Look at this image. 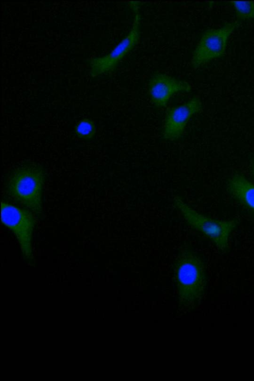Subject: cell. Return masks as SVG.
Returning <instances> with one entry per match:
<instances>
[{
	"label": "cell",
	"mask_w": 254,
	"mask_h": 381,
	"mask_svg": "<svg viewBox=\"0 0 254 381\" xmlns=\"http://www.w3.org/2000/svg\"><path fill=\"white\" fill-rule=\"evenodd\" d=\"M174 278L179 306L187 311L194 309L202 298L206 286L203 261L191 250L182 249L174 262Z\"/></svg>",
	"instance_id": "obj_1"
},
{
	"label": "cell",
	"mask_w": 254,
	"mask_h": 381,
	"mask_svg": "<svg viewBox=\"0 0 254 381\" xmlns=\"http://www.w3.org/2000/svg\"><path fill=\"white\" fill-rule=\"evenodd\" d=\"M45 180L40 165L27 164L13 171L7 179V193L38 217L42 212V193Z\"/></svg>",
	"instance_id": "obj_2"
},
{
	"label": "cell",
	"mask_w": 254,
	"mask_h": 381,
	"mask_svg": "<svg viewBox=\"0 0 254 381\" xmlns=\"http://www.w3.org/2000/svg\"><path fill=\"white\" fill-rule=\"evenodd\" d=\"M174 200L187 223L208 238L221 253L228 251L231 234L238 225L235 219L219 220L197 212L178 196Z\"/></svg>",
	"instance_id": "obj_3"
},
{
	"label": "cell",
	"mask_w": 254,
	"mask_h": 381,
	"mask_svg": "<svg viewBox=\"0 0 254 381\" xmlns=\"http://www.w3.org/2000/svg\"><path fill=\"white\" fill-rule=\"evenodd\" d=\"M1 222L15 234L23 257L33 259L32 235L36 224L35 214L26 208H19L2 201Z\"/></svg>",
	"instance_id": "obj_4"
},
{
	"label": "cell",
	"mask_w": 254,
	"mask_h": 381,
	"mask_svg": "<svg viewBox=\"0 0 254 381\" xmlns=\"http://www.w3.org/2000/svg\"><path fill=\"white\" fill-rule=\"evenodd\" d=\"M237 25V22H230L220 28L206 30L193 52L191 58L192 66L197 68L222 57L225 53L228 38Z\"/></svg>",
	"instance_id": "obj_5"
},
{
	"label": "cell",
	"mask_w": 254,
	"mask_h": 381,
	"mask_svg": "<svg viewBox=\"0 0 254 381\" xmlns=\"http://www.w3.org/2000/svg\"><path fill=\"white\" fill-rule=\"evenodd\" d=\"M140 16L136 9L131 29L108 55L94 59L91 63V74L94 76L114 70L119 63L135 46L139 39Z\"/></svg>",
	"instance_id": "obj_6"
},
{
	"label": "cell",
	"mask_w": 254,
	"mask_h": 381,
	"mask_svg": "<svg viewBox=\"0 0 254 381\" xmlns=\"http://www.w3.org/2000/svg\"><path fill=\"white\" fill-rule=\"evenodd\" d=\"M201 108L200 100L194 97L181 105L168 110L164 125V138L166 140H175L181 137L190 118L199 112Z\"/></svg>",
	"instance_id": "obj_7"
},
{
	"label": "cell",
	"mask_w": 254,
	"mask_h": 381,
	"mask_svg": "<svg viewBox=\"0 0 254 381\" xmlns=\"http://www.w3.org/2000/svg\"><path fill=\"white\" fill-rule=\"evenodd\" d=\"M191 86L188 82L177 79L164 73H156L150 79L148 92L153 104L157 107L166 106L170 98L180 92H190Z\"/></svg>",
	"instance_id": "obj_8"
},
{
	"label": "cell",
	"mask_w": 254,
	"mask_h": 381,
	"mask_svg": "<svg viewBox=\"0 0 254 381\" xmlns=\"http://www.w3.org/2000/svg\"><path fill=\"white\" fill-rule=\"evenodd\" d=\"M229 195L254 214V183L243 174L235 173L226 182Z\"/></svg>",
	"instance_id": "obj_9"
},
{
	"label": "cell",
	"mask_w": 254,
	"mask_h": 381,
	"mask_svg": "<svg viewBox=\"0 0 254 381\" xmlns=\"http://www.w3.org/2000/svg\"><path fill=\"white\" fill-rule=\"evenodd\" d=\"M234 7L236 16L239 19H254V1H227Z\"/></svg>",
	"instance_id": "obj_10"
},
{
	"label": "cell",
	"mask_w": 254,
	"mask_h": 381,
	"mask_svg": "<svg viewBox=\"0 0 254 381\" xmlns=\"http://www.w3.org/2000/svg\"><path fill=\"white\" fill-rule=\"evenodd\" d=\"M96 131L95 123L87 118L82 119L74 127V132L77 137L85 140L92 138Z\"/></svg>",
	"instance_id": "obj_11"
},
{
	"label": "cell",
	"mask_w": 254,
	"mask_h": 381,
	"mask_svg": "<svg viewBox=\"0 0 254 381\" xmlns=\"http://www.w3.org/2000/svg\"><path fill=\"white\" fill-rule=\"evenodd\" d=\"M250 172L252 177L254 179V156L252 158L250 165Z\"/></svg>",
	"instance_id": "obj_12"
}]
</instances>
